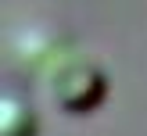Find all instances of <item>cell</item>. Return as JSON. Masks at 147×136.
Segmentation results:
<instances>
[{
	"mask_svg": "<svg viewBox=\"0 0 147 136\" xmlns=\"http://www.w3.org/2000/svg\"><path fill=\"white\" fill-rule=\"evenodd\" d=\"M108 75L93 57L83 54H61L47 68V100L68 115H83L104 100Z\"/></svg>",
	"mask_w": 147,
	"mask_h": 136,
	"instance_id": "obj_1",
	"label": "cell"
},
{
	"mask_svg": "<svg viewBox=\"0 0 147 136\" xmlns=\"http://www.w3.org/2000/svg\"><path fill=\"white\" fill-rule=\"evenodd\" d=\"M0 129H4V136H36L32 107L18 97H4V104H0Z\"/></svg>",
	"mask_w": 147,
	"mask_h": 136,
	"instance_id": "obj_2",
	"label": "cell"
}]
</instances>
